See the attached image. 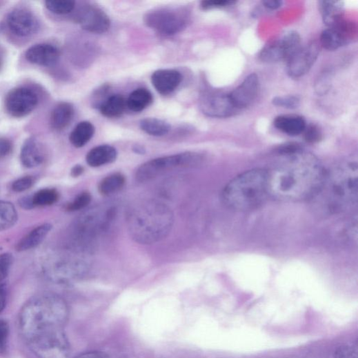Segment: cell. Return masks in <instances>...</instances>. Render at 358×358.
Returning a JSON list of instances; mask_svg holds the SVG:
<instances>
[{
	"label": "cell",
	"instance_id": "1",
	"mask_svg": "<svg viewBox=\"0 0 358 358\" xmlns=\"http://www.w3.org/2000/svg\"><path fill=\"white\" fill-rule=\"evenodd\" d=\"M278 152L279 159L267 170L270 197L283 201L313 199L326 175L321 161L297 144L284 145Z\"/></svg>",
	"mask_w": 358,
	"mask_h": 358
},
{
	"label": "cell",
	"instance_id": "2",
	"mask_svg": "<svg viewBox=\"0 0 358 358\" xmlns=\"http://www.w3.org/2000/svg\"><path fill=\"white\" fill-rule=\"evenodd\" d=\"M358 198V166L348 161L326 172L323 184L313 199L319 208L328 214L346 212L357 206Z\"/></svg>",
	"mask_w": 358,
	"mask_h": 358
},
{
	"label": "cell",
	"instance_id": "3",
	"mask_svg": "<svg viewBox=\"0 0 358 358\" xmlns=\"http://www.w3.org/2000/svg\"><path fill=\"white\" fill-rule=\"evenodd\" d=\"M175 222L166 204L149 200L138 203L130 212L128 229L132 239L141 244H152L166 239Z\"/></svg>",
	"mask_w": 358,
	"mask_h": 358
},
{
	"label": "cell",
	"instance_id": "4",
	"mask_svg": "<svg viewBox=\"0 0 358 358\" xmlns=\"http://www.w3.org/2000/svg\"><path fill=\"white\" fill-rule=\"evenodd\" d=\"M270 197L268 170L253 169L235 177L224 188L222 199L233 210L248 212L260 208Z\"/></svg>",
	"mask_w": 358,
	"mask_h": 358
},
{
	"label": "cell",
	"instance_id": "5",
	"mask_svg": "<svg viewBox=\"0 0 358 358\" xmlns=\"http://www.w3.org/2000/svg\"><path fill=\"white\" fill-rule=\"evenodd\" d=\"M202 161V156L193 152L152 159L137 169L136 179L139 182L149 181L176 170L195 167Z\"/></svg>",
	"mask_w": 358,
	"mask_h": 358
},
{
	"label": "cell",
	"instance_id": "6",
	"mask_svg": "<svg viewBox=\"0 0 358 358\" xmlns=\"http://www.w3.org/2000/svg\"><path fill=\"white\" fill-rule=\"evenodd\" d=\"M188 13L183 9L163 8L150 12L145 17L147 26L167 35L175 34L184 29Z\"/></svg>",
	"mask_w": 358,
	"mask_h": 358
},
{
	"label": "cell",
	"instance_id": "7",
	"mask_svg": "<svg viewBox=\"0 0 358 358\" xmlns=\"http://www.w3.org/2000/svg\"><path fill=\"white\" fill-rule=\"evenodd\" d=\"M112 206L98 207L88 211L79 221V229L85 237L92 238L107 230L116 216Z\"/></svg>",
	"mask_w": 358,
	"mask_h": 358
},
{
	"label": "cell",
	"instance_id": "8",
	"mask_svg": "<svg viewBox=\"0 0 358 358\" xmlns=\"http://www.w3.org/2000/svg\"><path fill=\"white\" fill-rule=\"evenodd\" d=\"M199 108L203 114L217 119L229 118L238 112L230 95L219 91L204 92L200 98Z\"/></svg>",
	"mask_w": 358,
	"mask_h": 358
},
{
	"label": "cell",
	"instance_id": "9",
	"mask_svg": "<svg viewBox=\"0 0 358 358\" xmlns=\"http://www.w3.org/2000/svg\"><path fill=\"white\" fill-rule=\"evenodd\" d=\"M320 54V46L312 41L301 46L297 52L287 61L286 71L292 79H299L308 74Z\"/></svg>",
	"mask_w": 358,
	"mask_h": 358
},
{
	"label": "cell",
	"instance_id": "10",
	"mask_svg": "<svg viewBox=\"0 0 358 358\" xmlns=\"http://www.w3.org/2000/svg\"><path fill=\"white\" fill-rule=\"evenodd\" d=\"M38 104V97L34 92L26 88L11 90L6 100L7 112L16 118L24 117L30 114Z\"/></svg>",
	"mask_w": 358,
	"mask_h": 358
},
{
	"label": "cell",
	"instance_id": "11",
	"mask_svg": "<svg viewBox=\"0 0 358 358\" xmlns=\"http://www.w3.org/2000/svg\"><path fill=\"white\" fill-rule=\"evenodd\" d=\"M356 33L352 23L344 20L339 24L324 30L321 35V46L328 50H335L350 43Z\"/></svg>",
	"mask_w": 358,
	"mask_h": 358
},
{
	"label": "cell",
	"instance_id": "12",
	"mask_svg": "<svg viewBox=\"0 0 358 358\" xmlns=\"http://www.w3.org/2000/svg\"><path fill=\"white\" fill-rule=\"evenodd\" d=\"M261 83L257 74L251 73L231 93L230 99L235 108L239 111L249 107L257 98Z\"/></svg>",
	"mask_w": 358,
	"mask_h": 358
},
{
	"label": "cell",
	"instance_id": "13",
	"mask_svg": "<svg viewBox=\"0 0 358 358\" xmlns=\"http://www.w3.org/2000/svg\"><path fill=\"white\" fill-rule=\"evenodd\" d=\"M8 24L10 30L20 37L31 36L39 29V22L34 14L22 9L16 10L10 13Z\"/></svg>",
	"mask_w": 358,
	"mask_h": 358
},
{
	"label": "cell",
	"instance_id": "14",
	"mask_svg": "<svg viewBox=\"0 0 358 358\" xmlns=\"http://www.w3.org/2000/svg\"><path fill=\"white\" fill-rule=\"evenodd\" d=\"M26 57L32 64L50 67L58 62L60 52L59 49L53 45L41 43L30 47L27 50Z\"/></svg>",
	"mask_w": 358,
	"mask_h": 358
},
{
	"label": "cell",
	"instance_id": "15",
	"mask_svg": "<svg viewBox=\"0 0 358 358\" xmlns=\"http://www.w3.org/2000/svg\"><path fill=\"white\" fill-rule=\"evenodd\" d=\"M80 23L84 30L97 34L104 33L110 28L108 16L95 8H90L82 13Z\"/></svg>",
	"mask_w": 358,
	"mask_h": 358
},
{
	"label": "cell",
	"instance_id": "16",
	"mask_svg": "<svg viewBox=\"0 0 358 358\" xmlns=\"http://www.w3.org/2000/svg\"><path fill=\"white\" fill-rule=\"evenodd\" d=\"M181 74L175 70H160L152 74L153 87L161 95H167L174 92L180 85Z\"/></svg>",
	"mask_w": 358,
	"mask_h": 358
},
{
	"label": "cell",
	"instance_id": "17",
	"mask_svg": "<svg viewBox=\"0 0 358 358\" xmlns=\"http://www.w3.org/2000/svg\"><path fill=\"white\" fill-rule=\"evenodd\" d=\"M117 150L113 146L101 145L95 147L86 156L87 163L92 168H98L112 163L117 160Z\"/></svg>",
	"mask_w": 358,
	"mask_h": 358
},
{
	"label": "cell",
	"instance_id": "18",
	"mask_svg": "<svg viewBox=\"0 0 358 358\" xmlns=\"http://www.w3.org/2000/svg\"><path fill=\"white\" fill-rule=\"evenodd\" d=\"M322 19L328 28L333 27L343 21L345 6L342 1L328 0L319 2Z\"/></svg>",
	"mask_w": 358,
	"mask_h": 358
},
{
	"label": "cell",
	"instance_id": "19",
	"mask_svg": "<svg viewBox=\"0 0 358 358\" xmlns=\"http://www.w3.org/2000/svg\"><path fill=\"white\" fill-rule=\"evenodd\" d=\"M43 159V152L40 143L34 139H28L21 152L23 165L28 168H33L41 165Z\"/></svg>",
	"mask_w": 358,
	"mask_h": 358
},
{
	"label": "cell",
	"instance_id": "20",
	"mask_svg": "<svg viewBox=\"0 0 358 358\" xmlns=\"http://www.w3.org/2000/svg\"><path fill=\"white\" fill-rule=\"evenodd\" d=\"M274 126L277 130L288 135L297 136L304 132L306 122L300 116L283 115L275 119Z\"/></svg>",
	"mask_w": 358,
	"mask_h": 358
},
{
	"label": "cell",
	"instance_id": "21",
	"mask_svg": "<svg viewBox=\"0 0 358 358\" xmlns=\"http://www.w3.org/2000/svg\"><path fill=\"white\" fill-rule=\"evenodd\" d=\"M74 108L72 105L63 102L57 106L50 117L51 126L56 130H63L71 123L74 117Z\"/></svg>",
	"mask_w": 358,
	"mask_h": 358
},
{
	"label": "cell",
	"instance_id": "22",
	"mask_svg": "<svg viewBox=\"0 0 358 358\" xmlns=\"http://www.w3.org/2000/svg\"><path fill=\"white\" fill-rule=\"evenodd\" d=\"M126 107V100L122 95H113L102 102L99 110L106 117L117 118L124 113Z\"/></svg>",
	"mask_w": 358,
	"mask_h": 358
},
{
	"label": "cell",
	"instance_id": "23",
	"mask_svg": "<svg viewBox=\"0 0 358 358\" xmlns=\"http://www.w3.org/2000/svg\"><path fill=\"white\" fill-rule=\"evenodd\" d=\"M52 226L48 223L43 224L27 235L17 246L18 251H26L39 246L48 235Z\"/></svg>",
	"mask_w": 358,
	"mask_h": 358
},
{
	"label": "cell",
	"instance_id": "24",
	"mask_svg": "<svg viewBox=\"0 0 358 358\" xmlns=\"http://www.w3.org/2000/svg\"><path fill=\"white\" fill-rule=\"evenodd\" d=\"M152 95L145 88L134 90L126 100L127 107L132 112H139L149 107L152 102Z\"/></svg>",
	"mask_w": 358,
	"mask_h": 358
},
{
	"label": "cell",
	"instance_id": "25",
	"mask_svg": "<svg viewBox=\"0 0 358 358\" xmlns=\"http://www.w3.org/2000/svg\"><path fill=\"white\" fill-rule=\"evenodd\" d=\"M126 182V177L122 174H112L101 181L98 190L102 195L110 196L120 192L124 188Z\"/></svg>",
	"mask_w": 358,
	"mask_h": 358
},
{
	"label": "cell",
	"instance_id": "26",
	"mask_svg": "<svg viewBox=\"0 0 358 358\" xmlns=\"http://www.w3.org/2000/svg\"><path fill=\"white\" fill-rule=\"evenodd\" d=\"M94 133L93 125L88 121H83L75 127L70 135V141L74 146L81 148L92 139Z\"/></svg>",
	"mask_w": 358,
	"mask_h": 358
},
{
	"label": "cell",
	"instance_id": "27",
	"mask_svg": "<svg viewBox=\"0 0 358 358\" xmlns=\"http://www.w3.org/2000/svg\"><path fill=\"white\" fill-rule=\"evenodd\" d=\"M259 59L262 62L266 63H273L285 61L280 39L270 41L266 44L261 50Z\"/></svg>",
	"mask_w": 358,
	"mask_h": 358
},
{
	"label": "cell",
	"instance_id": "28",
	"mask_svg": "<svg viewBox=\"0 0 358 358\" xmlns=\"http://www.w3.org/2000/svg\"><path fill=\"white\" fill-rule=\"evenodd\" d=\"M279 39L283 48L285 61L287 62L302 46L301 37L295 31H289Z\"/></svg>",
	"mask_w": 358,
	"mask_h": 358
},
{
	"label": "cell",
	"instance_id": "29",
	"mask_svg": "<svg viewBox=\"0 0 358 358\" xmlns=\"http://www.w3.org/2000/svg\"><path fill=\"white\" fill-rule=\"evenodd\" d=\"M141 129L146 134L160 137L168 134L170 130L168 123L156 118H147L141 121Z\"/></svg>",
	"mask_w": 358,
	"mask_h": 358
},
{
	"label": "cell",
	"instance_id": "30",
	"mask_svg": "<svg viewBox=\"0 0 358 358\" xmlns=\"http://www.w3.org/2000/svg\"><path fill=\"white\" fill-rule=\"evenodd\" d=\"M17 212L13 204L0 201V231L13 227L17 221Z\"/></svg>",
	"mask_w": 358,
	"mask_h": 358
},
{
	"label": "cell",
	"instance_id": "31",
	"mask_svg": "<svg viewBox=\"0 0 358 358\" xmlns=\"http://www.w3.org/2000/svg\"><path fill=\"white\" fill-rule=\"evenodd\" d=\"M59 199V194L55 189H42L32 198L34 207L52 206Z\"/></svg>",
	"mask_w": 358,
	"mask_h": 358
},
{
	"label": "cell",
	"instance_id": "32",
	"mask_svg": "<svg viewBox=\"0 0 358 358\" xmlns=\"http://www.w3.org/2000/svg\"><path fill=\"white\" fill-rule=\"evenodd\" d=\"M45 4L50 12L57 14H69L75 7V3L72 0H48Z\"/></svg>",
	"mask_w": 358,
	"mask_h": 358
},
{
	"label": "cell",
	"instance_id": "33",
	"mask_svg": "<svg viewBox=\"0 0 358 358\" xmlns=\"http://www.w3.org/2000/svg\"><path fill=\"white\" fill-rule=\"evenodd\" d=\"M272 105L284 109L295 110L300 106V99L293 95L277 96L272 99Z\"/></svg>",
	"mask_w": 358,
	"mask_h": 358
},
{
	"label": "cell",
	"instance_id": "34",
	"mask_svg": "<svg viewBox=\"0 0 358 358\" xmlns=\"http://www.w3.org/2000/svg\"><path fill=\"white\" fill-rule=\"evenodd\" d=\"M91 201V195L88 192L79 194L75 199L68 204L66 210L69 212H77L86 208Z\"/></svg>",
	"mask_w": 358,
	"mask_h": 358
},
{
	"label": "cell",
	"instance_id": "35",
	"mask_svg": "<svg viewBox=\"0 0 358 358\" xmlns=\"http://www.w3.org/2000/svg\"><path fill=\"white\" fill-rule=\"evenodd\" d=\"M357 343H348L340 346L335 352V358H358Z\"/></svg>",
	"mask_w": 358,
	"mask_h": 358
},
{
	"label": "cell",
	"instance_id": "36",
	"mask_svg": "<svg viewBox=\"0 0 358 358\" xmlns=\"http://www.w3.org/2000/svg\"><path fill=\"white\" fill-rule=\"evenodd\" d=\"M13 261V257L10 253L0 255V284L7 278Z\"/></svg>",
	"mask_w": 358,
	"mask_h": 358
},
{
	"label": "cell",
	"instance_id": "37",
	"mask_svg": "<svg viewBox=\"0 0 358 358\" xmlns=\"http://www.w3.org/2000/svg\"><path fill=\"white\" fill-rule=\"evenodd\" d=\"M303 133H304L305 140L310 143H317L322 139V131L315 124L306 125Z\"/></svg>",
	"mask_w": 358,
	"mask_h": 358
},
{
	"label": "cell",
	"instance_id": "38",
	"mask_svg": "<svg viewBox=\"0 0 358 358\" xmlns=\"http://www.w3.org/2000/svg\"><path fill=\"white\" fill-rule=\"evenodd\" d=\"M236 4L235 1L230 0H210V1H203L201 3V8L203 10H210L212 9L223 8L234 6Z\"/></svg>",
	"mask_w": 358,
	"mask_h": 358
},
{
	"label": "cell",
	"instance_id": "39",
	"mask_svg": "<svg viewBox=\"0 0 358 358\" xmlns=\"http://www.w3.org/2000/svg\"><path fill=\"white\" fill-rule=\"evenodd\" d=\"M34 181L31 177H25L14 181L12 189L15 192H23L30 189L33 185Z\"/></svg>",
	"mask_w": 358,
	"mask_h": 358
},
{
	"label": "cell",
	"instance_id": "40",
	"mask_svg": "<svg viewBox=\"0 0 358 358\" xmlns=\"http://www.w3.org/2000/svg\"><path fill=\"white\" fill-rule=\"evenodd\" d=\"M9 332L8 323L3 320H0V352H3L6 350Z\"/></svg>",
	"mask_w": 358,
	"mask_h": 358
},
{
	"label": "cell",
	"instance_id": "41",
	"mask_svg": "<svg viewBox=\"0 0 358 358\" xmlns=\"http://www.w3.org/2000/svg\"><path fill=\"white\" fill-rule=\"evenodd\" d=\"M12 150V142L6 138L0 137V159L8 157Z\"/></svg>",
	"mask_w": 358,
	"mask_h": 358
},
{
	"label": "cell",
	"instance_id": "42",
	"mask_svg": "<svg viewBox=\"0 0 358 358\" xmlns=\"http://www.w3.org/2000/svg\"><path fill=\"white\" fill-rule=\"evenodd\" d=\"M75 358H109V357L104 352L92 350L81 353Z\"/></svg>",
	"mask_w": 358,
	"mask_h": 358
},
{
	"label": "cell",
	"instance_id": "43",
	"mask_svg": "<svg viewBox=\"0 0 358 358\" xmlns=\"http://www.w3.org/2000/svg\"><path fill=\"white\" fill-rule=\"evenodd\" d=\"M7 301V288L5 284H0V313L6 308Z\"/></svg>",
	"mask_w": 358,
	"mask_h": 358
},
{
	"label": "cell",
	"instance_id": "44",
	"mask_svg": "<svg viewBox=\"0 0 358 358\" xmlns=\"http://www.w3.org/2000/svg\"><path fill=\"white\" fill-rule=\"evenodd\" d=\"M262 3L266 8L270 10H277L283 5V2L279 1V0H266V1H263Z\"/></svg>",
	"mask_w": 358,
	"mask_h": 358
},
{
	"label": "cell",
	"instance_id": "45",
	"mask_svg": "<svg viewBox=\"0 0 358 358\" xmlns=\"http://www.w3.org/2000/svg\"><path fill=\"white\" fill-rule=\"evenodd\" d=\"M83 172L84 168L81 166L77 165L72 168L71 175L73 177H79Z\"/></svg>",
	"mask_w": 358,
	"mask_h": 358
},
{
	"label": "cell",
	"instance_id": "46",
	"mask_svg": "<svg viewBox=\"0 0 358 358\" xmlns=\"http://www.w3.org/2000/svg\"><path fill=\"white\" fill-rule=\"evenodd\" d=\"M3 53H2V51L0 50V70H1L3 66Z\"/></svg>",
	"mask_w": 358,
	"mask_h": 358
}]
</instances>
